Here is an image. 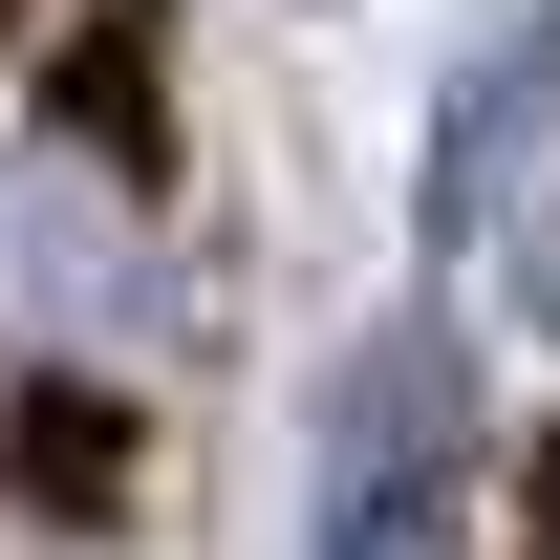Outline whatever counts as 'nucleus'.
<instances>
[{
    "mask_svg": "<svg viewBox=\"0 0 560 560\" xmlns=\"http://www.w3.org/2000/svg\"><path fill=\"white\" fill-rule=\"evenodd\" d=\"M453 475H475V388L431 324L346 346L324 388V495H302V560H453Z\"/></svg>",
    "mask_w": 560,
    "mask_h": 560,
    "instance_id": "obj_1",
    "label": "nucleus"
},
{
    "mask_svg": "<svg viewBox=\"0 0 560 560\" xmlns=\"http://www.w3.org/2000/svg\"><path fill=\"white\" fill-rule=\"evenodd\" d=\"M539 108H560V0H539V22H495L475 66H453V108H431V259H475V237H495Z\"/></svg>",
    "mask_w": 560,
    "mask_h": 560,
    "instance_id": "obj_2",
    "label": "nucleus"
}]
</instances>
